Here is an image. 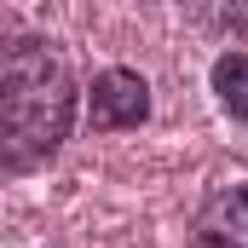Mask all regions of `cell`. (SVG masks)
Listing matches in <instances>:
<instances>
[{
	"instance_id": "5b68a950",
	"label": "cell",
	"mask_w": 248,
	"mask_h": 248,
	"mask_svg": "<svg viewBox=\"0 0 248 248\" xmlns=\"http://www.w3.org/2000/svg\"><path fill=\"white\" fill-rule=\"evenodd\" d=\"M214 29L231 41H248V0H214Z\"/></svg>"
},
{
	"instance_id": "277c9868",
	"label": "cell",
	"mask_w": 248,
	"mask_h": 248,
	"mask_svg": "<svg viewBox=\"0 0 248 248\" xmlns=\"http://www.w3.org/2000/svg\"><path fill=\"white\" fill-rule=\"evenodd\" d=\"M208 87H214L219 110H225L231 122L248 127V52H243V46H225L219 58L208 63Z\"/></svg>"
},
{
	"instance_id": "6da1fadb",
	"label": "cell",
	"mask_w": 248,
	"mask_h": 248,
	"mask_svg": "<svg viewBox=\"0 0 248 248\" xmlns=\"http://www.w3.org/2000/svg\"><path fill=\"white\" fill-rule=\"evenodd\" d=\"M81 116V87L58 41L46 35H6V93H0V173L23 179L46 168L69 144Z\"/></svg>"
},
{
	"instance_id": "7a4b0ae2",
	"label": "cell",
	"mask_w": 248,
	"mask_h": 248,
	"mask_svg": "<svg viewBox=\"0 0 248 248\" xmlns=\"http://www.w3.org/2000/svg\"><path fill=\"white\" fill-rule=\"evenodd\" d=\"M150 122V81L127 63H104L87 87V127L93 133H133Z\"/></svg>"
},
{
	"instance_id": "3957f363",
	"label": "cell",
	"mask_w": 248,
	"mask_h": 248,
	"mask_svg": "<svg viewBox=\"0 0 248 248\" xmlns=\"http://www.w3.org/2000/svg\"><path fill=\"white\" fill-rule=\"evenodd\" d=\"M190 248H248V185H225L196 208Z\"/></svg>"
}]
</instances>
